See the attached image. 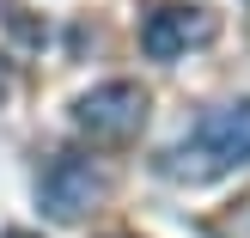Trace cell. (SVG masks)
<instances>
[{"label": "cell", "mask_w": 250, "mask_h": 238, "mask_svg": "<svg viewBox=\"0 0 250 238\" xmlns=\"http://www.w3.org/2000/svg\"><path fill=\"white\" fill-rule=\"evenodd\" d=\"M238 165H250V98L208 104L195 116V129L177 147L159 153V171L171 183H214V177H226Z\"/></svg>", "instance_id": "obj_1"}, {"label": "cell", "mask_w": 250, "mask_h": 238, "mask_svg": "<svg viewBox=\"0 0 250 238\" xmlns=\"http://www.w3.org/2000/svg\"><path fill=\"white\" fill-rule=\"evenodd\" d=\"M73 129L98 147H122L146 129V86L134 80H104L73 98Z\"/></svg>", "instance_id": "obj_2"}, {"label": "cell", "mask_w": 250, "mask_h": 238, "mask_svg": "<svg viewBox=\"0 0 250 238\" xmlns=\"http://www.w3.org/2000/svg\"><path fill=\"white\" fill-rule=\"evenodd\" d=\"M104 195H110V171L98 165L92 153H55L43 165V177H37V202H43V214L61 220V226L85 220Z\"/></svg>", "instance_id": "obj_3"}, {"label": "cell", "mask_w": 250, "mask_h": 238, "mask_svg": "<svg viewBox=\"0 0 250 238\" xmlns=\"http://www.w3.org/2000/svg\"><path fill=\"white\" fill-rule=\"evenodd\" d=\"M214 37H220V12L202 0H165L141 19V49L153 61H177L189 49H208Z\"/></svg>", "instance_id": "obj_4"}, {"label": "cell", "mask_w": 250, "mask_h": 238, "mask_svg": "<svg viewBox=\"0 0 250 238\" xmlns=\"http://www.w3.org/2000/svg\"><path fill=\"white\" fill-rule=\"evenodd\" d=\"M208 238H250V195H238L232 208H220L208 220Z\"/></svg>", "instance_id": "obj_5"}, {"label": "cell", "mask_w": 250, "mask_h": 238, "mask_svg": "<svg viewBox=\"0 0 250 238\" xmlns=\"http://www.w3.org/2000/svg\"><path fill=\"white\" fill-rule=\"evenodd\" d=\"M6 238H37V232H6Z\"/></svg>", "instance_id": "obj_6"}]
</instances>
